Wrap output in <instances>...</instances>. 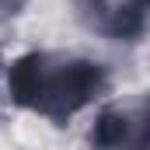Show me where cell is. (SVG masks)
Masks as SVG:
<instances>
[{
  "label": "cell",
  "instance_id": "277c9868",
  "mask_svg": "<svg viewBox=\"0 0 150 150\" xmlns=\"http://www.w3.org/2000/svg\"><path fill=\"white\" fill-rule=\"evenodd\" d=\"M28 7V0H0V25H7V21H14L21 11Z\"/></svg>",
  "mask_w": 150,
  "mask_h": 150
},
{
  "label": "cell",
  "instance_id": "7a4b0ae2",
  "mask_svg": "<svg viewBox=\"0 0 150 150\" xmlns=\"http://www.w3.org/2000/svg\"><path fill=\"white\" fill-rule=\"evenodd\" d=\"M77 14L108 42H140L147 32V0H77Z\"/></svg>",
  "mask_w": 150,
  "mask_h": 150
},
{
  "label": "cell",
  "instance_id": "6da1fadb",
  "mask_svg": "<svg viewBox=\"0 0 150 150\" xmlns=\"http://www.w3.org/2000/svg\"><path fill=\"white\" fill-rule=\"evenodd\" d=\"M4 84L11 105L42 115L52 126H67L77 112L108 91V70L87 56L32 49L7 63Z\"/></svg>",
  "mask_w": 150,
  "mask_h": 150
},
{
  "label": "cell",
  "instance_id": "3957f363",
  "mask_svg": "<svg viewBox=\"0 0 150 150\" xmlns=\"http://www.w3.org/2000/svg\"><path fill=\"white\" fill-rule=\"evenodd\" d=\"M94 150H147V105H115L94 119L91 126Z\"/></svg>",
  "mask_w": 150,
  "mask_h": 150
}]
</instances>
